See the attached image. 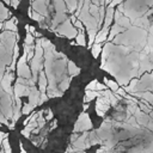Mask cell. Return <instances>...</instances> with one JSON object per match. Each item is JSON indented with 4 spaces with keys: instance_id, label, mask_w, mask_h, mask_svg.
<instances>
[{
    "instance_id": "6da1fadb",
    "label": "cell",
    "mask_w": 153,
    "mask_h": 153,
    "mask_svg": "<svg viewBox=\"0 0 153 153\" xmlns=\"http://www.w3.org/2000/svg\"><path fill=\"white\" fill-rule=\"evenodd\" d=\"M11 79H12V75L11 74H5V76H4V79H2V87L7 91V92H11V87H10V85H11Z\"/></svg>"
},
{
    "instance_id": "7a4b0ae2",
    "label": "cell",
    "mask_w": 153,
    "mask_h": 153,
    "mask_svg": "<svg viewBox=\"0 0 153 153\" xmlns=\"http://www.w3.org/2000/svg\"><path fill=\"white\" fill-rule=\"evenodd\" d=\"M45 86H47V80H45V75L43 72L39 73V87H41V91L44 92L45 90Z\"/></svg>"
},
{
    "instance_id": "3957f363",
    "label": "cell",
    "mask_w": 153,
    "mask_h": 153,
    "mask_svg": "<svg viewBox=\"0 0 153 153\" xmlns=\"http://www.w3.org/2000/svg\"><path fill=\"white\" fill-rule=\"evenodd\" d=\"M92 53H93V56L97 57L98 56V53H100V44L99 43H96L92 48Z\"/></svg>"
},
{
    "instance_id": "277c9868",
    "label": "cell",
    "mask_w": 153,
    "mask_h": 153,
    "mask_svg": "<svg viewBox=\"0 0 153 153\" xmlns=\"http://www.w3.org/2000/svg\"><path fill=\"white\" fill-rule=\"evenodd\" d=\"M76 42H78V44H81V45H84V44H85V39H84L82 31H81V32H79V35L76 36Z\"/></svg>"
},
{
    "instance_id": "5b68a950",
    "label": "cell",
    "mask_w": 153,
    "mask_h": 153,
    "mask_svg": "<svg viewBox=\"0 0 153 153\" xmlns=\"http://www.w3.org/2000/svg\"><path fill=\"white\" fill-rule=\"evenodd\" d=\"M68 66H69V69H71V73L73 72V74H76V73L79 72V68H76V67L74 66V63H73V62H69V65H68Z\"/></svg>"
},
{
    "instance_id": "8992f818",
    "label": "cell",
    "mask_w": 153,
    "mask_h": 153,
    "mask_svg": "<svg viewBox=\"0 0 153 153\" xmlns=\"http://www.w3.org/2000/svg\"><path fill=\"white\" fill-rule=\"evenodd\" d=\"M106 85L109 86V87H111L112 90H115V91H117L118 90V87H117V85L114 82V81H110V80H106Z\"/></svg>"
},
{
    "instance_id": "52a82bcc",
    "label": "cell",
    "mask_w": 153,
    "mask_h": 153,
    "mask_svg": "<svg viewBox=\"0 0 153 153\" xmlns=\"http://www.w3.org/2000/svg\"><path fill=\"white\" fill-rule=\"evenodd\" d=\"M26 44H29V45H31L32 43H33V37L31 36V33H27L26 35V42H25Z\"/></svg>"
},
{
    "instance_id": "ba28073f",
    "label": "cell",
    "mask_w": 153,
    "mask_h": 153,
    "mask_svg": "<svg viewBox=\"0 0 153 153\" xmlns=\"http://www.w3.org/2000/svg\"><path fill=\"white\" fill-rule=\"evenodd\" d=\"M96 86H97V81H91V82L88 84V86H87V90H90V88L93 90Z\"/></svg>"
},
{
    "instance_id": "9c48e42d",
    "label": "cell",
    "mask_w": 153,
    "mask_h": 153,
    "mask_svg": "<svg viewBox=\"0 0 153 153\" xmlns=\"http://www.w3.org/2000/svg\"><path fill=\"white\" fill-rule=\"evenodd\" d=\"M120 1H122V0H114V1L111 2V5H110V6H114L115 4H117V2H120Z\"/></svg>"
},
{
    "instance_id": "30bf717a",
    "label": "cell",
    "mask_w": 153,
    "mask_h": 153,
    "mask_svg": "<svg viewBox=\"0 0 153 153\" xmlns=\"http://www.w3.org/2000/svg\"><path fill=\"white\" fill-rule=\"evenodd\" d=\"M2 135H4V134H0V137H1V136H2ZM0 140H1V139H0Z\"/></svg>"
},
{
    "instance_id": "8fae6325",
    "label": "cell",
    "mask_w": 153,
    "mask_h": 153,
    "mask_svg": "<svg viewBox=\"0 0 153 153\" xmlns=\"http://www.w3.org/2000/svg\"><path fill=\"white\" fill-rule=\"evenodd\" d=\"M22 153H25V152H22Z\"/></svg>"
}]
</instances>
